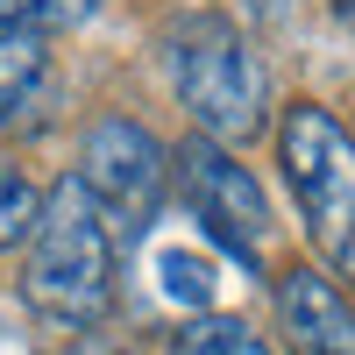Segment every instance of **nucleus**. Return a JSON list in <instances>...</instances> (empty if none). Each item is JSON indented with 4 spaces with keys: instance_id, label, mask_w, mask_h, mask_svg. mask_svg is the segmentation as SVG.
<instances>
[{
    "instance_id": "1",
    "label": "nucleus",
    "mask_w": 355,
    "mask_h": 355,
    "mask_svg": "<svg viewBox=\"0 0 355 355\" xmlns=\"http://www.w3.org/2000/svg\"><path fill=\"white\" fill-rule=\"evenodd\" d=\"M28 299L64 327H93L114 306V227L78 178H57L28 227Z\"/></svg>"
},
{
    "instance_id": "2",
    "label": "nucleus",
    "mask_w": 355,
    "mask_h": 355,
    "mask_svg": "<svg viewBox=\"0 0 355 355\" xmlns=\"http://www.w3.org/2000/svg\"><path fill=\"white\" fill-rule=\"evenodd\" d=\"M171 85L206 135L249 142L270 114V78L227 15H185L171 28Z\"/></svg>"
},
{
    "instance_id": "3",
    "label": "nucleus",
    "mask_w": 355,
    "mask_h": 355,
    "mask_svg": "<svg viewBox=\"0 0 355 355\" xmlns=\"http://www.w3.org/2000/svg\"><path fill=\"white\" fill-rule=\"evenodd\" d=\"M277 157H284V185L299 199L313 249L341 277H355V142H348V128L327 107L291 100L284 128H277Z\"/></svg>"
},
{
    "instance_id": "4",
    "label": "nucleus",
    "mask_w": 355,
    "mask_h": 355,
    "mask_svg": "<svg viewBox=\"0 0 355 355\" xmlns=\"http://www.w3.org/2000/svg\"><path fill=\"white\" fill-rule=\"evenodd\" d=\"M164 178H171V157H164V142L142 128V121H121V114H107V121H93V128H85V150H78V185L93 192V206L107 214V227L135 234L142 220L157 214Z\"/></svg>"
},
{
    "instance_id": "5",
    "label": "nucleus",
    "mask_w": 355,
    "mask_h": 355,
    "mask_svg": "<svg viewBox=\"0 0 355 355\" xmlns=\"http://www.w3.org/2000/svg\"><path fill=\"white\" fill-rule=\"evenodd\" d=\"M178 178H185L192 220L214 234L242 270H256L263 263V234H270V206H263L256 178L234 164L220 142H185V150H178Z\"/></svg>"
},
{
    "instance_id": "6",
    "label": "nucleus",
    "mask_w": 355,
    "mask_h": 355,
    "mask_svg": "<svg viewBox=\"0 0 355 355\" xmlns=\"http://www.w3.org/2000/svg\"><path fill=\"white\" fill-rule=\"evenodd\" d=\"M277 313H284V334L299 355H355V306L334 291V277L291 270L277 284Z\"/></svg>"
},
{
    "instance_id": "7",
    "label": "nucleus",
    "mask_w": 355,
    "mask_h": 355,
    "mask_svg": "<svg viewBox=\"0 0 355 355\" xmlns=\"http://www.w3.org/2000/svg\"><path fill=\"white\" fill-rule=\"evenodd\" d=\"M43 71H50V50L36 28H0V121L43 85Z\"/></svg>"
},
{
    "instance_id": "8",
    "label": "nucleus",
    "mask_w": 355,
    "mask_h": 355,
    "mask_svg": "<svg viewBox=\"0 0 355 355\" xmlns=\"http://www.w3.org/2000/svg\"><path fill=\"white\" fill-rule=\"evenodd\" d=\"M178 355H270L249 320H227V313H199L192 327H178Z\"/></svg>"
},
{
    "instance_id": "9",
    "label": "nucleus",
    "mask_w": 355,
    "mask_h": 355,
    "mask_svg": "<svg viewBox=\"0 0 355 355\" xmlns=\"http://www.w3.org/2000/svg\"><path fill=\"white\" fill-rule=\"evenodd\" d=\"M157 284H164L171 306H192V313L214 306V263H206L199 249H164L157 256Z\"/></svg>"
},
{
    "instance_id": "10",
    "label": "nucleus",
    "mask_w": 355,
    "mask_h": 355,
    "mask_svg": "<svg viewBox=\"0 0 355 355\" xmlns=\"http://www.w3.org/2000/svg\"><path fill=\"white\" fill-rule=\"evenodd\" d=\"M36 214H43V192L28 185V178H21L15 164H0V249L28 242V227H36Z\"/></svg>"
},
{
    "instance_id": "11",
    "label": "nucleus",
    "mask_w": 355,
    "mask_h": 355,
    "mask_svg": "<svg viewBox=\"0 0 355 355\" xmlns=\"http://www.w3.org/2000/svg\"><path fill=\"white\" fill-rule=\"evenodd\" d=\"M100 0H0V28H71V21H85Z\"/></svg>"
},
{
    "instance_id": "12",
    "label": "nucleus",
    "mask_w": 355,
    "mask_h": 355,
    "mask_svg": "<svg viewBox=\"0 0 355 355\" xmlns=\"http://www.w3.org/2000/svg\"><path fill=\"white\" fill-rule=\"evenodd\" d=\"M327 8H334V15H341V21L355 28V0H327Z\"/></svg>"
},
{
    "instance_id": "13",
    "label": "nucleus",
    "mask_w": 355,
    "mask_h": 355,
    "mask_svg": "<svg viewBox=\"0 0 355 355\" xmlns=\"http://www.w3.org/2000/svg\"><path fill=\"white\" fill-rule=\"evenodd\" d=\"M263 8H270V0H263Z\"/></svg>"
}]
</instances>
